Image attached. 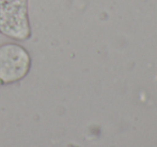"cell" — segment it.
<instances>
[{"label": "cell", "instance_id": "6da1fadb", "mask_svg": "<svg viewBox=\"0 0 157 147\" xmlns=\"http://www.w3.org/2000/svg\"><path fill=\"white\" fill-rule=\"evenodd\" d=\"M30 68V57L17 44L0 46V82L14 83L27 75Z\"/></svg>", "mask_w": 157, "mask_h": 147}]
</instances>
